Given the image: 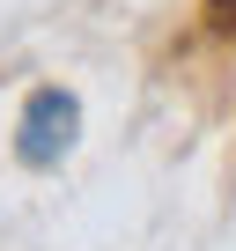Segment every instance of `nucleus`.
Here are the masks:
<instances>
[{"mask_svg":"<svg viewBox=\"0 0 236 251\" xmlns=\"http://www.w3.org/2000/svg\"><path fill=\"white\" fill-rule=\"evenodd\" d=\"M74 126H81L74 96H59V89L30 96V111H23V163H59L74 148Z\"/></svg>","mask_w":236,"mask_h":251,"instance_id":"nucleus-1","label":"nucleus"}]
</instances>
